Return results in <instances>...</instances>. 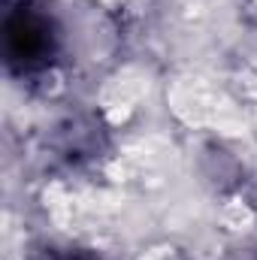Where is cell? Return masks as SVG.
I'll return each instance as SVG.
<instances>
[{"instance_id": "obj_1", "label": "cell", "mask_w": 257, "mask_h": 260, "mask_svg": "<svg viewBox=\"0 0 257 260\" xmlns=\"http://www.w3.org/2000/svg\"><path fill=\"white\" fill-rule=\"evenodd\" d=\"M64 55L67 27L52 0L0 3V61L9 79H46L61 67Z\"/></svg>"}, {"instance_id": "obj_2", "label": "cell", "mask_w": 257, "mask_h": 260, "mask_svg": "<svg viewBox=\"0 0 257 260\" xmlns=\"http://www.w3.org/2000/svg\"><path fill=\"white\" fill-rule=\"evenodd\" d=\"M24 260H109L91 245H79V242H40L27 251Z\"/></svg>"}, {"instance_id": "obj_3", "label": "cell", "mask_w": 257, "mask_h": 260, "mask_svg": "<svg viewBox=\"0 0 257 260\" xmlns=\"http://www.w3.org/2000/svg\"><path fill=\"white\" fill-rule=\"evenodd\" d=\"M251 260H257V254H254V257H251Z\"/></svg>"}]
</instances>
